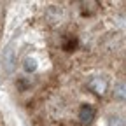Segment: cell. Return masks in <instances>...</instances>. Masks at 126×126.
I'll list each match as a JSON object with an SVG mask.
<instances>
[{
    "instance_id": "cell-1",
    "label": "cell",
    "mask_w": 126,
    "mask_h": 126,
    "mask_svg": "<svg viewBox=\"0 0 126 126\" xmlns=\"http://www.w3.org/2000/svg\"><path fill=\"white\" fill-rule=\"evenodd\" d=\"M16 65H18V49H16V44L11 42L0 56V67L4 75H11L16 70Z\"/></svg>"
},
{
    "instance_id": "cell-2",
    "label": "cell",
    "mask_w": 126,
    "mask_h": 126,
    "mask_svg": "<svg viewBox=\"0 0 126 126\" xmlns=\"http://www.w3.org/2000/svg\"><path fill=\"white\" fill-rule=\"evenodd\" d=\"M88 89L94 94V96H105V94L109 93L110 89V82H109V79L103 77V75H94L91 77L89 81H88Z\"/></svg>"
},
{
    "instance_id": "cell-3",
    "label": "cell",
    "mask_w": 126,
    "mask_h": 126,
    "mask_svg": "<svg viewBox=\"0 0 126 126\" xmlns=\"http://www.w3.org/2000/svg\"><path fill=\"white\" fill-rule=\"evenodd\" d=\"M77 119L82 126H91L96 121V109H94V105H89V103L81 105V109L77 112Z\"/></svg>"
},
{
    "instance_id": "cell-4",
    "label": "cell",
    "mask_w": 126,
    "mask_h": 126,
    "mask_svg": "<svg viewBox=\"0 0 126 126\" xmlns=\"http://www.w3.org/2000/svg\"><path fill=\"white\" fill-rule=\"evenodd\" d=\"M77 44H79V40H77L75 35H63L61 40H60V47L63 51H67V53L75 51L77 49Z\"/></svg>"
},
{
    "instance_id": "cell-5",
    "label": "cell",
    "mask_w": 126,
    "mask_h": 126,
    "mask_svg": "<svg viewBox=\"0 0 126 126\" xmlns=\"http://www.w3.org/2000/svg\"><path fill=\"white\" fill-rule=\"evenodd\" d=\"M112 96L117 102H124V98H126V84H124V81L116 82V86L112 89Z\"/></svg>"
},
{
    "instance_id": "cell-6",
    "label": "cell",
    "mask_w": 126,
    "mask_h": 126,
    "mask_svg": "<svg viewBox=\"0 0 126 126\" xmlns=\"http://www.w3.org/2000/svg\"><path fill=\"white\" fill-rule=\"evenodd\" d=\"M47 16H49V23L53 25V26H58V25H61L63 21H65V11H49L47 12Z\"/></svg>"
},
{
    "instance_id": "cell-7",
    "label": "cell",
    "mask_w": 126,
    "mask_h": 126,
    "mask_svg": "<svg viewBox=\"0 0 126 126\" xmlns=\"http://www.w3.org/2000/svg\"><path fill=\"white\" fill-rule=\"evenodd\" d=\"M81 9H82V16H93V14L98 12L100 4L98 2H82L81 4Z\"/></svg>"
},
{
    "instance_id": "cell-8",
    "label": "cell",
    "mask_w": 126,
    "mask_h": 126,
    "mask_svg": "<svg viewBox=\"0 0 126 126\" xmlns=\"http://www.w3.org/2000/svg\"><path fill=\"white\" fill-rule=\"evenodd\" d=\"M23 68H25V72H28V74L37 72V60H35L33 56H26V58L23 60Z\"/></svg>"
},
{
    "instance_id": "cell-9",
    "label": "cell",
    "mask_w": 126,
    "mask_h": 126,
    "mask_svg": "<svg viewBox=\"0 0 126 126\" xmlns=\"http://www.w3.org/2000/svg\"><path fill=\"white\" fill-rule=\"evenodd\" d=\"M102 123H105V126H126L124 119L121 116H117V114H112V116L105 117V121H102Z\"/></svg>"
}]
</instances>
